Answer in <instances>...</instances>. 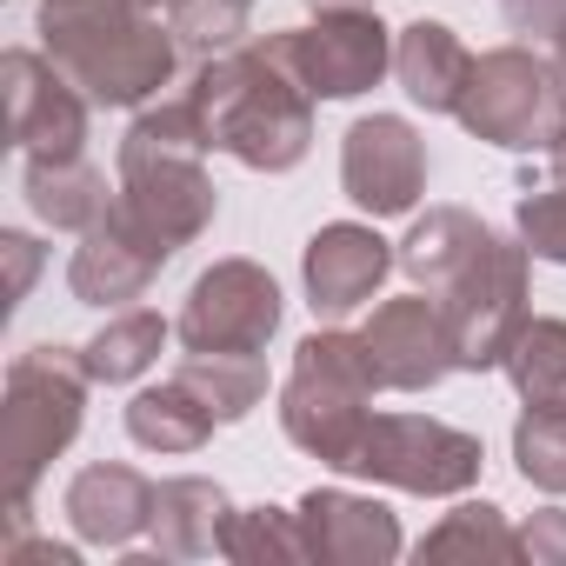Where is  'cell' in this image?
Here are the masks:
<instances>
[{
  "label": "cell",
  "mask_w": 566,
  "mask_h": 566,
  "mask_svg": "<svg viewBox=\"0 0 566 566\" xmlns=\"http://www.w3.org/2000/svg\"><path fill=\"white\" fill-rule=\"evenodd\" d=\"M301 539H307V559H327V566H380L400 553L394 513L380 500L340 493V486H321L301 500Z\"/></svg>",
  "instance_id": "16"
},
{
  "label": "cell",
  "mask_w": 566,
  "mask_h": 566,
  "mask_svg": "<svg viewBox=\"0 0 566 566\" xmlns=\"http://www.w3.org/2000/svg\"><path fill=\"white\" fill-rule=\"evenodd\" d=\"M500 367H506V380L520 387L526 407L566 400V321H526Z\"/></svg>",
  "instance_id": "26"
},
{
  "label": "cell",
  "mask_w": 566,
  "mask_h": 566,
  "mask_svg": "<svg viewBox=\"0 0 566 566\" xmlns=\"http://www.w3.org/2000/svg\"><path fill=\"white\" fill-rule=\"evenodd\" d=\"M526 240H493L486 260L473 273H460L447 294H433L447 307V327H453V360L467 374H486L506 360V347L520 340V327L533 321L526 314Z\"/></svg>",
  "instance_id": "8"
},
{
  "label": "cell",
  "mask_w": 566,
  "mask_h": 566,
  "mask_svg": "<svg viewBox=\"0 0 566 566\" xmlns=\"http://www.w3.org/2000/svg\"><path fill=\"white\" fill-rule=\"evenodd\" d=\"M520 546H526V559H533V566H566V513H559V506L533 513V520H526V533H520Z\"/></svg>",
  "instance_id": "31"
},
{
  "label": "cell",
  "mask_w": 566,
  "mask_h": 566,
  "mask_svg": "<svg viewBox=\"0 0 566 566\" xmlns=\"http://www.w3.org/2000/svg\"><path fill=\"white\" fill-rule=\"evenodd\" d=\"M160 347H167V321L160 314H120L81 347V360H87V374L101 387H127V380H140L160 360Z\"/></svg>",
  "instance_id": "24"
},
{
  "label": "cell",
  "mask_w": 566,
  "mask_h": 566,
  "mask_svg": "<svg viewBox=\"0 0 566 566\" xmlns=\"http://www.w3.org/2000/svg\"><path fill=\"white\" fill-rule=\"evenodd\" d=\"M227 559H247V566H266V559H307V539H301V513H280V506H247L227 520V539H220Z\"/></svg>",
  "instance_id": "28"
},
{
  "label": "cell",
  "mask_w": 566,
  "mask_h": 566,
  "mask_svg": "<svg viewBox=\"0 0 566 566\" xmlns=\"http://www.w3.org/2000/svg\"><path fill=\"white\" fill-rule=\"evenodd\" d=\"M266 54L314 101H354V94L380 87V74L394 67V41H387L374 8H340V14H321V28L273 34Z\"/></svg>",
  "instance_id": "9"
},
{
  "label": "cell",
  "mask_w": 566,
  "mask_h": 566,
  "mask_svg": "<svg viewBox=\"0 0 566 566\" xmlns=\"http://www.w3.org/2000/svg\"><path fill=\"white\" fill-rule=\"evenodd\" d=\"M213 427H220L213 407H207L180 374L160 380V387H147V394H134V407H127V433H134L147 453H200Z\"/></svg>",
  "instance_id": "21"
},
{
  "label": "cell",
  "mask_w": 566,
  "mask_h": 566,
  "mask_svg": "<svg viewBox=\"0 0 566 566\" xmlns=\"http://www.w3.org/2000/svg\"><path fill=\"white\" fill-rule=\"evenodd\" d=\"M87 360L67 347H34L8 367V400H0V467H8V506L34 493L54 453L81 433L87 407Z\"/></svg>",
  "instance_id": "5"
},
{
  "label": "cell",
  "mask_w": 566,
  "mask_h": 566,
  "mask_svg": "<svg viewBox=\"0 0 566 566\" xmlns=\"http://www.w3.org/2000/svg\"><path fill=\"white\" fill-rule=\"evenodd\" d=\"M8 81V134L28 160H74L87 140V94L41 54H8L0 61Z\"/></svg>",
  "instance_id": "11"
},
{
  "label": "cell",
  "mask_w": 566,
  "mask_h": 566,
  "mask_svg": "<svg viewBox=\"0 0 566 566\" xmlns=\"http://www.w3.org/2000/svg\"><path fill=\"white\" fill-rule=\"evenodd\" d=\"M513 460L539 493H566V400H539L513 427Z\"/></svg>",
  "instance_id": "27"
},
{
  "label": "cell",
  "mask_w": 566,
  "mask_h": 566,
  "mask_svg": "<svg viewBox=\"0 0 566 566\" xmlns=\"http://www.w3.org/2000/svg\"><path fill=\"white\" fill-rule=\"evenodd\" d=\"M120 193H107L101 167H87L81 154L74 160H28V207L48 220V227H67V233H87L94 220H107Z\"/></svg>",
  "instance_id": "22"
},
{
  "label": "cell",
  "mask_w": 566,
  "mask_h": 566,
  "mask_svg": "<svg viewBox=\"0 0 566 566\" xmlns=\"http://www.w3.org/2000/svg\"><path fill=\"white\" fill-rule=\"evenodd\" d=\"M506 21L520 34H559L566 28V0H506Z\"/></svg>",
  "instance_id": "32"
},
{
  "label": "cell",
  "mask_w": 566,
  "mask_h": 566,
  "mask_svg": "<svg viewBox=\"0 0 566 566\" xmlns=\"http://www.w3.org/2000/svg\"><path fill=\"white\" fill-rule=\"evenodd\" d=\"M207 120L193 101L147 107L120 140V213L140 220L167 253H180L213 220V180H207Z\"/></svg>",
  "instance_id": "3"
},
{
  "label": "cell",
  "mask_w": 566,
  "mask_h": 566,
  "mask_svg": "<svg viewBox=\"0 0 566 566\" xmlns=\"http://www.w3.org/2000/svg\"><path fill=\"white\" fill-rule=\"evenodd\" d=\"M420 559H526L520 533L500 520V506H453L427 539H420Z\"/></svg>",
  "instance_id": "25"
},
{
  "label": "cell",
  "mask_w": 566,
  "mask_h": 566,
  "mask_svg": "<svg viewBox=\"0 0 566 566\" xmlns=\"http://www.w3.org/2000/svg\"><path fill=\"white\" fill-rule=\"evenodd\" d=\"M520 240L533 260L566 266V187H539L520 200Z\"/></svg>",
  "instance_id": "30"
},
{
  "label": "cell",
  "mask_w": 566,
  "mask_h": 566,
  "mask_svg": "<svg viewBox=\"0 0 566 566\" xmlns=\"http://www.w3.org/2000/svg\"><path fill=\"white\" fill-rule=\"evenodd\" d=\"M180 380L213 407L220 427L247 420V413L266 400V367H260V354H187V360H180Z\"/></svg>",
  "instance_id": "23"
},
{
  "label": "cell",
  "mask_w": 566,
  "mask_h": 566,
  "mask_svg": "<svg viewBox=\"0 0 566 566\" xmlns=\"http://www.w3.org/2000/svg\"><path fill=\"white\" fill-rule=\"evenodd\" d=\"M140 8H147V14H174V8H180V0H140Z\"/></svg>",
  "instance_id": "35"
},
{
  "label": "cell",
  "mask_w": 566,
  "mask_h": 566,
  "mask_svg": "<svg viewBox=\"0 0 566 566\" xmlns=\"http://www.w3.org/2000/svg\"><path fill=\"white\" fill-rule=\"evenodd\" d=\"M187 101L200 107L220 154H233L253 174H287L307 160L314 140V94L280 67L266 48H233L193 67Z\"/></svg>",
  "instance_id": "2"
},
{
  "label": "cell",
  "mask_w": 566,
  "mask_h": 566,
  "mask_svg": "<svg viewBox=\"0 0 566 566\" xmlns=\"http://www.w3.org/2000/svg\"><path fill=\"white\" fill-rule=\"evenodd\" d=\"M167 260H174V253H167L140 220H127L120 200H114L107 220H94V227L81 233L74 266H67V287H74V301H87V307H120V301H140V294H147V280H154Z\"/></svg>",
  "instance_id": "14"
},
{
  "label": "cell",
  "mask_w": 566,
  "mask_h": 566,
  "mask_svg": "<svg viewBox=\"0 0 566 566\" xmlns=\"http://www.w3.org/2000/svg\"><path fill=\"white\" fill-rule=\"evenodd\" d=\"M280 327V287L253 260H220L193 280V294L174 321L187 354H260Z\"/></svg>",
  "instance_id": "10"
},
{
  "label": "cell",
  "mask_w": 566,
  "mask_h": 566,
  "mask_svg": "<svg viewBox=\"0 0 566 566\" xmlns=\"http://www.w3.org/2000/svg\"><path fill=\"white\" fill-rule=\"evenodd\" d=\"M394 260L400 253H387V240L374 227H360V220L321 227L307 240V301H314V314L340 321V314L367 307L380 294V280L394 273Z\"/></svg>",
  "instance_id": "15"
},
{
  "label": "cell",
  "mask_w": 566,
  "mask_h": 566,
  "mask_svg": "<svg viewBox=\"0 0 566 566\" xmlns=\"http://www.w3.org/2000/svg\"><path fill=\"white\" fill-rule=\"evenodd\" d=\"M553 54H559V74H566V28L553 34Z\"/></svg>",
  "instance_id": "36"
},
{
  "label": "cell",
  "mask_w": 566,
  "mask_h": 566,
  "mask_svg": "<svg viewBox=\"0 0 566 566\" xmlns=\"http://www.w3.org/2000/svg\"><path fill=\"white\" fill-rule=\"evenodd\" d=\"M493 240L500 233L480 213H467V207H427V220H413L407 240H400V266H407V280H413L420 294H447L460 273H473L486 260Z\"/></svg>",
  "instance_id": "18"
},
{
  "label": "cell",
  "mask_w": 566,
  "mask_h": 566,
  "mask_svg": "<svg viewBox=\"0 0 566 566\" xmlns=\"http://www.w3.org/2000/svg\"><path fill=\"white\" fill-rule=\"evenodd\" d=\"M0 559H8V566H74V546H54V539H28V533H8Z\"/></svg>",
  "instance_id": "33"
},
{
  "label": "cell",
  "mask_w": 566,
  "mask_h": 566,
  "mask_svg": "<svg viewBox=\"0 0 566 566\" xmlns=\"http://www.w3.org/2000/svg\"><path fill=\"white\" fill-rule=\"evenodd\" d=\"M340 180H347V200L367 207L374 220L413 213V200L427 187V147H420V134L400 114H367V120L347 127Z\"/></svg>",
  "instance_id": "12"
},
{
  "label": "cell",
  "mask_w": 566,
  "mask_h": 566,
  "mask_svg": "<svg viewBox=\"0 0 566 566\" xmlns=\"http://www.w3.org/2000/svg\"><path fill=\"white\" fill-rule=\"evenodd\" d=\"M374 394H380V374H374L367 340L327 327L294 347V374L280 387V427L314 460L347 467V453L360 447V433L374 420Z\"/></svg>",
  "instance_id": "4"
},
{
  "label": "cell",
  "mask_w": 566,
  "mask_h": 566,
  "mask_svg": "<svg viewBox=\"0 0 566 566\" xmlns=\"http://www.w3.org/2000/svg\"><path fill=\"white\" fill-rule=\"evenodd\" d=\"M394 74H400V87H407L413 107L453 114V107H460V87H467V74H473V54L453 41V28L413 21V28H400V41H394Z\"/></svg>",
  "instance_id": "20"
},
{
  "label": "cell",
  "mask_w": 566,
  "mask_h": 566,
  "mask_svg": "<svg viewBox=\"0 0 566 566\" xmlns=\"http://www.w3.org/2000/svg\"><path fill=\"white\" fill-rule=\"evenodd\" d=\"M227 520H233V506H227V493L213 480H193V473L187 480H160V493H154V553H134V566L207 559V553H220Z\"/></svg>",
  "instance_id": "19"
},
{
  "label": "cell",
  "mask_w": 566,
  "mask_h": 566,
  "mask_svg": "<svg viewBox=\"0 0 566 566\" xmlns=\"http://www.w3.org/2000/svg\"><path fill=\"white\" fill-rule=\"evenodd\" d=\"M154 480L120 467V460H101V467H81L67 480V526L87 539V546H134L140 533H154Z\"/></svg>",
  "instance_id": "17"
},
{
  "label": "cell",
  "mask_w": 566,
  "mask_h": 566,
  "mask_svg": "<svg viewBox=\"0 0 566 566\" xmlns=\"http://www.w3.org/2000/svg\"><path fill=\"white\" fill-rule=\"evenodd\" d=\"M0 253L14 260V301H28V287H34V266H41V247H34L28 233H8V240H0Z\"/></svg>",
  "instance_id": "34"
},
{
  "label": "cell",
  "mask_w": 566,
  "mask_h": 566,
  "mask_svg": "<svg viewBox=\"0 0 566 566\" xmlns=\"http://www.w3.org/2000/svg\"><path fill=\"white\" fill-rule=\"evenodd\" d=\"M48 61L94 101V107H140L174 81L180 41L140 0H41Z\"/></svg>",
  "instance_id": "1"
},
{
  "label": "cell",
  "mask_w": 566,
  "mask_h": 566,
  "mask_svg": "<svg viewBox=\"0 0 566 566\" xmlns=\"http://www.w3.org/2000/svg\"><path fill=\"white\" fill-rule=\"evenodd\" d=\"M247 8H253V0H180L167 21H174V41H180L193 61H213V54H233V48H240Z\"/></svg>",
  "instance_id": "29"
},
{
  "label": "cell",
  "mask_w": 566,
  "mask_h": 566,
  "mask_svg": "<svg viewBox=\"0 0 566 566\" xmlns=\"http://www.w3.org/2000/svg\"><path fill=\"white\" fill-rule=\"evenodd\" d=\"M367 354H374V374L380 387L394 394H427L440 387L460 360H453V327H447V307L433 294H407V301H387L374 307L367 321Z\"/></svg>",
  "instance_id": "13"
},
{
  "label": "cell",
  "mask_w": 566,
  "mask_h": 566,
  "mask_svg": "<svg viewBox=\"0 0 566 566\" xmlns=\"http://www.w3.org/2000/svg\"><path fill=\"white\" fill-rule=\"evenodd\" d=\"M340 473H360V480H380L420 500H447L480 480V440L427 413H374Z\"/></svg>",
  "instance_id": "7"
},
{
  "label": "cell",
  "mask_w": 566,
  "mask_h": 566,
  "mask_svg": "<svg viewBox=\"0 0 566 566\" xmlns=\"http://www.w3.org/2000/svg\"><path fill=\"white\" fill-rule=\"evenodd\" d=\"M460 127L506 154H553L566 140V81L533 48H493L460 87Z\"/></svg>",
  "instance_id": "6"
},
{
  "label": "cell",
  "mask_w": 566,
  "mask_h": 566,
  "mask_svg": "<svg viewBox=\"0 0 566 566\" xmlns=\"http://www.w3.org/2000/svg\"><path fill=\"white\" fill-rule=\"evenodd\" d=\"M553 160H559V180H566V140H559V147H553Z\"/></svg>",
  "instance_id": "37"
}]
</instances>
